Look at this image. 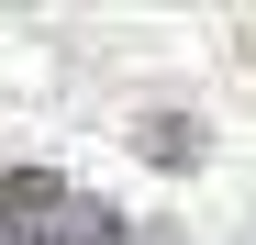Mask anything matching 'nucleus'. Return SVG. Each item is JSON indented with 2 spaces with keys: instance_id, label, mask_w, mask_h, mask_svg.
<instances>
[{
  "instance_id": "obj_1",
  "label": "nucleus",
  "mask_w": 256,
  "mask_h": 245,
  "mask_svg": "<svg viewBox=\"0 0 256 245\" xmlns=\"http://www.w3.org/2000/svg\"><path fill=\"white\" fill-rule=\"evenodd\" d=\"M0 234L12 245H167V234H134L112 200L67 190L56 168H0Z\"/></svg>"
},
{
  "instance_id": "obj_2",
  "label": "nucleus",
  "mask_w": 256,
  "mask_h": 245,
  "mask_svg": "<svg viewBox=\"0 0 256 245\" xmlns=\"http://www.w3.org/2000/svg\"><path fill=\"white\" fill-rule=\"evenodd\" d=\"M134 156H145V168H200V122L190 112H145L134 122Z\"/></svg>"
}]
</instances>
